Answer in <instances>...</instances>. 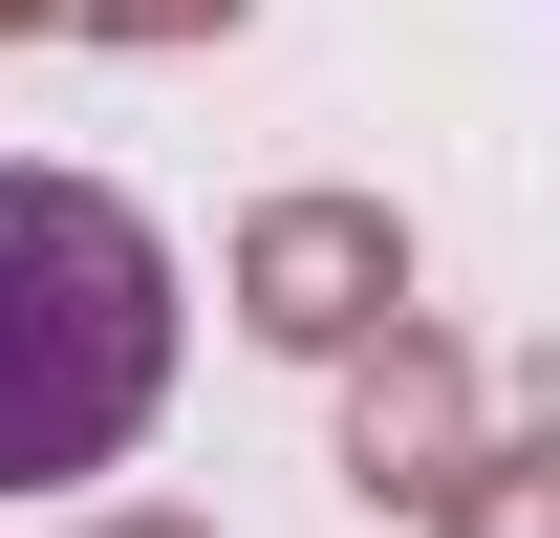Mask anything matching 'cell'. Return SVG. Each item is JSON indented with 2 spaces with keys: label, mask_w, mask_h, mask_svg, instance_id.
<instances>
[{
  "label": "cell",
  "mask_w": 560,
  "mask_h": 538,
  "mask_svg": "<svg viewBox=\"0 0 560 538\" xmlns=\"http://www.w3.org/2000/svg\"><path fill=\"white\" fill-rule=\"evenodd\" d=\"M173 409V237L108 173H0V495H66Z\"/></svg>",
  "instance_id": "cell-1"
},
{
  "label": "cell",
  "mask_w": 560,
  "mask_h": 538,
  "mask_svg": "<svg viewBox=\"0 0 560 538\" xmlns=\"http://www.w3.org/2000/svg\"><path fill=\"white\" fill-rule=\"evenodd\" d=\"M237 324L280 366H366V344L410 324V215L388 195H259L237 215Z\"/></svg>",
  "instance_id": "cell-2"
},
{
  "label": "cell",
  "mask_w": 560,
  "mask_h": 538,
  "mask_svg": "<svg viewBox=\"0 0 560 538\" xmlns=\"http://www.w3.org/2000/svg\"><path fill=\"white\" fill-rule=\"evenodd\" d=\"M475 453H495V431H475V366H453L431 324H388L346 366V495H366V517H431Z\"/></svg>",
  "instance_id": "cell-3"
},
{
  "label": "cell",
  "mask_w": 560,
  "mask_h": 538,
  "mask_svg": "<svg viewBox=\"0 0 560 538\" xmlns=\"http://www.w3.org/2000/svg\"><path fill=\"white\" fill-rule=\"evenodd\" d=\"M431 538H560V453H539V431H495V453L431 495Z\"/></svg>",
  "instance_id": "cell-4"
},
{
  "label": "cell",
  "mask_w": 560,
  "mask_h": 538,
  "mask_svg": "<svg viewBox=\"0 0 560 538\" xmlns=\"http://www.w3.org/2000/svg\"><path fill=\"white\" fill-rule=\"evenodd\" d=\"M86 44H237V0H66Z\"/></svg>",
  "instance_id": "cell-5"
},
{
  "label": "cell",
  "mask_w": 560,
  "mask_h": 538,
  "mask_svg": "<svg viewBox=\"0 0 560 538\" xmlns=\"http://www.w3.org/2000/svg\"><path fill=\"white\" fill-rule=\"evenodd\" d=\"M66 538H195V517H66Z\"/></svg>",
  "instance_id": "cell-6"
},
{
  "label": "cell",
  "mask_w": 560,
  "mask_h": 538,
  "mask_svg": "<svg viewBox=\"0 0 560 538\" xmlns=\"http://www.w3.org/2000/svg\"><path fill=\"white\" fill-rule=\"evenodd\" d=\"M44 22H66V0H0V44H44Z\"/></svg>",
  "instance_id": "cell-7"
}]
</instances>
